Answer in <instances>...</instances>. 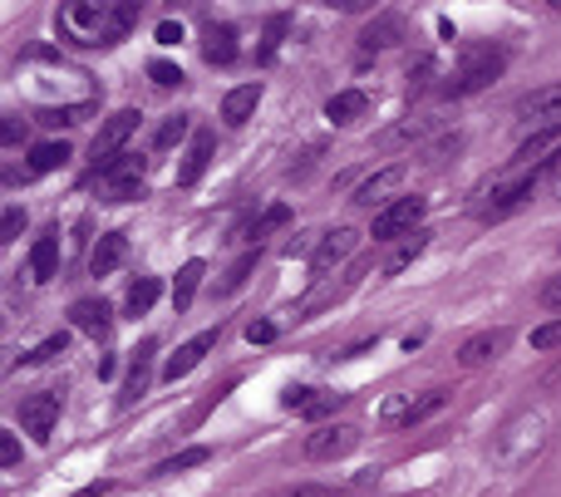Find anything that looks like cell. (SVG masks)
Listing matches in <instances>:
<instances>
[{
    "instance_id": "cell-44",
    "label": "cell",
    "mask_w": 561,
    "mask_h": 497,
    "mask_svg": "<svg viewBox=\"0 0 561 497\" xmlns=\"http://www.w3.org/2000/svg\"><path fill=\"white\" fill-rule=\"evenodd\" d=\"M276 497H345V493L320 488V483H300V488H286V493H276Z\"/></svg>"
},
{
    "instance_id": "cell-40",
    "label": "cell",
    "mask_w": 561,
    "mask_h": 497,
    "mask_svg": "<svg viewBox=\"0 0 561 497\" xmlns=\"http://www.w3.org/2000/svg\"><path fill=\"white\" fill-rule=\"evenodd\" d=\"M537 301H542V311H552L557 321H561V276H552V281L537 291Z\"/></svg>"
},
{
    "instance_id": "cell-46",
    "label": "cell",
    "mask_w": 561,
    "mask_h": 497,
    "mask_svg": "<svg viewBox=\"0 0 561 497\" xmlns=\"http://www.w3.org/2000/svg\"><path fill=\"white\" fill-rule=\"evenodd\" d=\"M178 39H183V25H178V20H163V25H158V45H178Z\"/></svg>"
},
{
    "instance_id": "cell-50",
    "label": "cell",
    "mask_w": 561,
    "mask_h": 497,
    "mask_svg": "<svg viewBox=\"0 0 561 497\" xmlns=\"http://www.w3.org/2000/svg\"><path fill=\"white\" fill-rule=\"evenodd\" d=\"M552 187H557V197H561V167H557V173H552Z\"/></svg>"
},
{
    "instance_id": "cell-16",
    "label": "cell",
    "mask_w": 561,
    "mask_h": 497,
    "mask_svg": "<svg viewBox=\"0 0 561 497\" xmlns=\"http://www.w3.org/2000/svg\"><path fill=\"white\" fill-rule=\"evenodd\" d=\"M69 315H75V331L89 335V340H104V335L114 331V305L94 301V296H89V301H75L69 305Z\"/></svg>"
},
{
    "instance_id": "cell-47",
    "label": "cell",
    "mask_w": 561,
    "mask_h": 497,
    "mask_svg": "<svg viewBox=\"0 0 561 497\" xmlns=\"http://www.w3.org/2000/svg\"><path fill=\"white\" fill-rule=\"evenodd\" d=\"M79 497H118L114 483H99V488H89V493H79Z\"/></svg>"
},
{
    "instance_id": "cell-23",
    "label": "cell",
    "mask_w": 561,
    "mask_h": 497,
    "mask_svg": "<svg viewBox=\"0 0 561 497\" xmlns=\"http://www.w3.org/2000/svg\"><path fill=\"white\" fill-rule=\"evenodd\" d=\"M59 276V236L45 232L35 246H30V281H49Z\"/></svg>"
},
{
    "instance_id": "cell-13",
    "label": "cell",
    "mask_w": 561,
    "mask_h": 497,
    "mask_svg": "<svg viewBox=\"0 0 561 497\" xmlns=\"http://www.w3.org/2000/svg\"><path fill=\"white\" fill-rule=\"evenodd\" d=\"M213 345H217V331H203V335H193V340H183V345H178V350L163 360V380L178 384L183 374H193L197 365H203V355L213 350Z\"/></svg>"
},
{
    "instance_id": "cell-32",
    "label": "cell",
    "mask_w": 561,
    "mask_h": 497,
    "mask_svg": "<svg viewBox=\"0 0 561 497\" xmlns=\"http://www.w3.org/2000/svg\"><path fill=\"white\" fill-rule=\"evenodd\" d=\"M286 222H290V207H286V203H272V207H266V212L252 222V236H256V242H262V236L280 232V227H286Z\"/></svg>"
},
{
    "instance_id": "cell-31",
    "label": "cell",
    "mask_w": 561,
    "mask_h": 497,
    "mask_svg": "<svg viewBox=\"0 0 561 497\" xmlns=\"http://www.w3.org/2000/svg\"><path fill=\"white\" fill-rule=\"evenodd\" d=\"M399 35H404V25H399V15H379L375 25L365 30V49H385V45H394Z\"/></svg>"
},
{
    "instance_id": "cell-11",
    "label": "cell",
    "mask_w": 561,
    "mask_h": 497,
    "mask_svg": "<svg viewBox=\"0 0 561 497\" xmlns=\"http://www.w3.org/2000/svg\"><path fill=\"white\" fill-rule=\"evenodd\" d=\"M59 394L55 390H39V394H30V400H20V424H25V434H35L39 443H49V434H55V424H59Z\"/></svg>"
},
{
    "instance_id": "cell-2",
    "label": "cell",
    "mask_w": 561,
    "mask_h": 497,
    "mask_svg": "<svg viewBox=\"0 0 561 497\" xmlns=\"http://www.w3.org/2000/svg\"><path fill=\"white\" fill-rule=\"evenodd\" d=\"M59 35L75 45H118L138 25V5H114V0H75L55 15Z\"/></svg>"
},
{
    "instance_id": "cell-7",
    "label": "cell",
    "mask_w": 561,
    "mask_h": 497,
    "mask_svg": "<svg viewBox=\"0 0 561 497\" xmlns=\"http://www.w3.org/2000/svg\"><path fill=\"white\" fill-rule=\"evenodd\" d=\"M424 197H399V203H389L385 212H375V227H369V236L375 242H399V236H414L424 232Z\"/></svg>"
},
{
    "instance_id": "cell-14",
    "label": "cell",
    "mask_w": 561,
    "mask_h": 497,
    "mask_svg": "<svg viewBox=\"0 0 561 497\" xmlns=\"http://www.w3.org/2000/svg\"><path fill=\"white\" fill-rule=\"evenodd\" d=\"M350 252H355V232H350V227L320 232V246H316V256H310V271H316V276H330Z\"/></svg>"
},
{
    "instance_id": "cell-25",
    "label": "cell",
    "mask_w": 561,
    "mask_h": 497,
    "mask_svg": "<svg viewBox=\"0 0 561 497\" xmlns=\"http://www.w3.org/2000/svg\"><path fill=\"white\" fill-rule=\"evenodd\" d=\"M365 108H369V94H359V89H345V94H335V99L325 104V118L345 128V124H355Z\"/></svg>"
},
{
    "instance_id": "cell-12",
    "label": "cell",
    "mask_w": 561,
    "mask_h": 497,
    "mask_svg": "<svg viewBox=\"0 0 561 497\" xmlns=\"http://www.w3.org/2000/svg\"><path fill=\"white\" fill-rule=\"evenodd\" d=\"M399 187H404V167H379V173H369L365 183L355 187V197H350V203H359V207H379V212H385L389 203H399Z\"/></svg>"
},
{
    "instance_id": "cell-17",
    "label": "cell",
    "mask_w": 561,
    "mask_h": 497,
    "mask_svg": "<svg viewBox=\"0 0 561 497\" xmlns=\"http://www.w3.org/2000/svg\"><path fill=\"white\" fill-rule=\"evenodd\" d=\"M503 345H507L503 325H497V331H483V335H473V340L458 345V365H463V370H478V365L497 360V355H503Z\"/></svg>"
},
{
    "instance_id": "cell-34",
    "label": "cell",
    "mask_w": 561,
    "mask_h": 497,
    "mask_svg": "<svg viewBox=\"0 0 561 497\" xmlns=\"http://www.w3.org/2000/svg\"><path fill=\"white\" fill-rule=\"evenodd\" d=\"M148 79H153L158 89H178L183 84V69H178L173 59H148Z\"/></svg>"
},
{
    "instance_id": "cell-6",
    "label": "cell",
    "mask_w": 561,
    "mask_h": 497,
    "mask_svg": "<svg viewBox=\"0 0 561 497\" xmlns=\"http://www.w3.org/2000/svg\"><path fill=\"white\" fill-rule=\"evenodd\" d=\"M138 108H118L114 118H104L99 124V134H94V143H89V163H94V173L99 167H108L114 158H124V143L138 134Z\"/></svg>"
},
{
    "instance_id": "cell-5",
    "label": "cell",
    "mask_w": 561,
    "mask_h": 497,
    "mask_svg": "<svg viewBox=\"0 0 561 497\" xmlns=\"http://www.w3.org/2000/svg\"><path fill=\"white\" fill-rule=\"evenodd\" d=\"M144 173H148V158L124 153V158H114L108 167H99L94 187H99L104 203H134V197H144Z\"/></svg>"
},
{
    "instance_id": "cell-29",
    "label": "cell",
    "mask_w": 561,
    "mask_h": 497,
    "mask_svg": "<svg viewBox=\"0 0 561 497\" xmlns=\"http://www.w3.org/2000/svg\"><path fill=\"white\" fill-rule=\"evenodd\" d=\"M203 276H207L203 262H187L183 271H178V281H173V305H178V311H187V305H193V296H197V286H203Z\"/></svg>"
},
{
    "instance_id": "cell-48",
    "label": "cell",
    "mask_w": 561,
    "mask_h": 497,
    "mask_svg": "<svg viewBox=\"0 0 561 497\" xmlns=\"http://www.w3.org/2000/svg\"><path fill=\"white\" fill-rule=\"evenodd\" d=\"M20 134H25V124H15V118H5V148H10V143H15V138H20Z\"/></svg>"
},
{
    "instance_id": "cell-27",
    "label": "cell",
    "mask_w": 561,
    "mask_h": 497,
    "mask_svg": "<svg viewBox=\"0 0 561 497\" xmlns=\"http://www.w3.org/2000/svg\"><path fill=\"white\" fill-rule=\"evenodd\" d=\"M158 296H163V286H158V276H138L134 286H128V301H124V311L128 315H148L158 305Z\"/></svg>"
},
{
    "instance_id": "cell-4",
    "label": "cell",
    "mask_w": 561,
    "mask_h": 497,
    "mask_svg": "<svg viewBox=\"0 0 561 497\" xmlns=\"http://www.w3.org/2000/svg\"><path fill=\"white\" fill-rule=\"evenodd\" d=\"M503 65H507V55L497 45H473V49H463V59H458V69H454V79L444 84V94H478V89H488L497 74H503Z\"/></svg>"
},
{
    "instance_id": "cell-28",
    "label": "cell",
    "mask_w": 561,
    "mask_h": 497,
    "mask_svg": "<svg viewBox=\"0 0 561 497\" xmlns=\"http://www.w3.org/2000/svg\"><path fill=\"white\" fill-rule=\"evenodd\" d=\"M414 394H389L385 404L375 409V419L385 424V429H399V424H414Z\"/></svg>"
},
{
    "instance_id": "cell-42",
    "label": "cell",
    "mask_w": 561,
    "mask_h": 497,
    "mask_svg": "<svg viewBox=\"0 0 561 497\" xmlns=\"http://www.w3.org/2000/svg\"><path fill=\"white\" fill-rule=\"evenodd\" d=\"M561 345V321L542 325V331H533V350H557Z\"/></svg>"
},
{
    "instance_id": "cell-35",
    "label": "cell",
    "mask_w": 561,
    "mask_h": 497,
    "mask_svg": "<svg viewBox=\"0 0 561 497\" xmlns=\"http://www.w3.org/2000/svg\"><path fill=\"white\" fill-rule=\"evenodd\" d=\"M213 453L207 449H183L178 459H168V463H158V473H183V469H197V463H207Z\"/></svg>"
},
{
    "instance_id": "cell-26",
    "label": "cell",
    "mask_w": 561,
    "mask_h": 497,
    "mask_svg": "<svg viewBox=\"0 0 561 497\" xmlns=\"http://www.w3.org/2000/svg\"><path fill=\"white\" fill-rule=\"evenodd\" d=\"M542 153H557V167H561V128H542V134H527L517 143V163H533Z\"/></svg>"
},
{
    "instance_id": "cell-24",
    "label": "cell",
    "mask_w": 561,
    "mask_h": 497,
    "mask_svg": "<svg viewBox=\"0 0 561 497\" xmlns=\"http://www.w3.org/2000/svg\"><path fill=\"white\" fill-rule=\"evenodd\" d=\"M65 158H69V143H35L30 148V158H25V177H45V173H55V167H65Z\"/></svg>"
},
{
    "instance_id": "cell-33",
    "label": "cell",
    "mask_w": 561,
    "mask_h": 497,
    "mask_svg": "<svg viewBox=\"0 0 561 497\" xmlns=\"http://www.w3.org/2000/svg\"><path fill=\"white\" fill-rule=\"evenodd\" d=\"M428 134H434V118H409V124H399L394 134L385 138V143H389V148H399V143H419V138H428Z\"/></svg>"
},
{
    "instance_id": "cell-3",
    "label": "cell",
    "mask_w": 561,
    "mask_h": 497,
    "mask_svg": "<svg viewBox=\"0 0 561 497\" xmlns=\"http://www.w3.org/2000/svg\"><path fill=\"white\" fill-rule=\"evenodd\" d=\"M547 443H552V409H523V414H513V419L497 429V439H493V463L503 473H523V469H533L537 459L547 453Z\"/></svg>"
},
{
    "instance_id": "cell-9",
    "label": "cell",
    "mask_w": 561,
    "mask_h": 497,
    "mask_svg": "<svg viewBox=\"0 0 561 497\" xmlns=\"http://www.w3.org/2000/svg\"><path fill=\"white\" fill-rule=\"evenodd\" d=\"M542 173H547V167H533V173H523V177H513V183L493 187V197H488V203L478 207V217H483V222H497V217L517 212V207H523L527 197L537 193V177H542Z\"/></svg>"
},
{
    "instance_id": "cell-1",
    "label": "cell",
    "mask_w": 561,
    "mask_h": 497,
    "mask_svg": "<svg viewBox=\"0 0 561 497\" xmlns=\"http://www.w3.org/2000/svg\"><path fill=\"white\" fill-rule=\"evenodd\" d=\"M20 79H25V94L35 104H45V114H69V108L94 104V94L84 84V69L65 65L59 55H45V49L20 65Z\"/></svg>"
},
{
    "instance_id": "cell-38",
    "label": "cell",
    "mask_w": 561,
    "mask_h": 497,
    "mask_svg": "<svg viewBox=\"0 0 561 497\" xmlns=\"http://www.w3.org/2000/svg\"><path fill=\"white\" fill-rule=\"evenodd\" d=\"M183 138H187V118L178 114V118H168V124L158 128V138H153V143H158V148H173V143H183Z\"/></svg>"
},
{
    "instance_id": "cell-8",
    "label": "cell",
    "mask_w": 561,
    "mask_h": 497,
    "mask_svg": "<svg viewBox=\"0 0 561 497\" xmlns=\"http://www.w3.org/2000/svg\"><path fill=\"white\" fill-rule=\"evenodd\" d=\"M355 449H359L355 424H320V429L306 439V459L310 463H335V459H345V453H355Z\"/></svg>"
},
{
    "instance_id": "cell-37",
    "label": "cell",
    "mask_w": 561,
    "mask_h": 497,
    "mask_svg": "<svg viewBox=\"0 0 561 497\" xmlns=\"http://www.w3.org/2000/svg\"><path fill=\"white\" fill-rule=\"evenodd\" d=\"M69 350V335H49V340H39L35 350H30V365H45V360H55V355H65Z\"/></svg>"
},
{
    "instance_id": "cell-19",
    "label": "cell",
    "mask_w": 561,
    "mask_h": 497,
    "mask_svg": "<svg viewBox=\"0 0 561 497\" xmlns=\"http://www.w3.org/2000/svg\"><path fill=\"white\" fill-rule=\"evenodd\" d=\"M124 256H128V232H104L94 242V252H89V271L108 276V271H118V266H124Z\"/></svg>"
},
{
    "instance_id": "cell-15",
    "label": "cell",
    "mask_w": 561,
    "mask_h": 497,
    "mask_svg": "<svg viewBox=\"0 0 561 497\" xmlns=\"http://www.w3.org/2000/svg\"><path fill=\"white\" fill-rule=\"evenodd\" d=\"M280 404H286L290 414H306V419H325V414H335L340 404H345V394H330V390H296V384H290V390L280 394Z\"/></svg>"
},
{
    "instance_id": "cell-20",
    "label": "cell",
    "mask_w": 561,
    "mask_h": 497,
    "mask_svg": "<svg viewBox=\"0 0 561 497\" xmlns=\"http://www.w3.org/2000/svg\"><path fill=\"white\" fill-rule=\"evenodd\" d=\"M213 148H217V138L207 134V128H197V134H193V143H187L183 167H178V183H183V187H193L197 177L207 173V163H213Z\"/></svg>"
},
{
    "instance_id": "cell-49",
    "label": "cell",
    "mask_w": 561,
    "mask_h": 497,
    "mask_svg": "<svg viewBox=\"0 0 561 497\" xmlns=\"http://www.w3.org/2000/svg\"><path fill=\"white\" fill-rule=\"evenodd\" d=\"M114 370H118V360H114V355H104V360H99V380H108Z\"/></svg>"
},
{
    "instance_id": "cell-43",
    "label": "cell",
    "mask_w": 561,
    "mask_h": 497,
    "mask_svg": "<svg viewBox=\"0 0 561 497\" xmlns=\"http://www.w3.org/2000/svg\"><path fill=\"white\" fill-rule=\"evenodd\" d=\"M247 340H252V345H272L276 340V321H252V325H247Z\"/></svg>"
},
{
    "instance_id": "cell-36",
    "label": "cell",
    "mask_w": 561,
    "mask_h": 497,
    "mask_svg": "<svg viewBox=\"0 0 561 497\" xmlns=\"http://www.w3.org/2000/svg\"><path fill=\"white\" fill-rule=\"evenodd\" d=\"M256 256H262V252H247V256H237V262H232V271H227V281H222V291H237V286H242L247 276L256 271Z\"/></svg>"
},
{
    "instance_id": "cell-18",
    "label": "cell",
    "mask_w": 561,
    "mask_h": 497,
    "mask_svg": "<svg viewBox=\"0 0 561 497\" xmlns=\"http://www.w3.org/2000/svg\"><path fill=\"white\" fill-rule=\"evenodd\" d=\"M153 355H158L153 340H144L134 350V365H128V380H124V404H138L148 394V380H153Z\"/></svg>"
},
{
    "instance_id": "cell-22",
    "label": "cell",
    "mask_w": 561,
    "mask_h": 497,
    "mask_svg": "<svg viewBox=\"0 0 561 497\" xmlns=\"http://www.w3.org/2000/svg\"><path fill=\"white\" fill-rule=\"evenodd\" d=\"M203 59H207V65H232V59H237V25H227V20L217 25V20H213V25H207V35H203Z\"/></svg>"
},
{
    "instance_id": "cell-41",
    "label": "cell",
    "mask_w": 561,
    "mask_h": 497,
    "mask_svg": "<svg viewBox=\"0 0 561 497\" xmlns=\"http://www.w3.org/2000/svg\"><path fill=\"white\" fill-rule=\"evenodd\" d=\"M286 25H290L286 15H272V25H266V45H262V59H272V55H276V45H280V35H286Z\"/></svg>"
},
{
    "instance_id": "cell-39",
    "label": "cell",
    "mask_w": 561,
    "mask_h": 497,
    "mask_svg": "<svg viewBox=\"0 0 561 497\" xmlns=\"http://www.w3.org/2000/svg\"><path fill=\"white\" fill-rule=\"evenodd\" d=\"M0 242H15L20 232H25V207H5V222H0Z\"/></svg>"
},
{
    "instance_id": "cell-45",
    "label": "cell",
    "mask_w": 561,
    "mask_h": 497,
    "mask_svg": "<svg viewBox=\"0 0 561 497\" xmlns=\"http://www.w3.org/2000/svg\"><path fill=\"white\" fill-rule=\"evenodd\" d=\"M0 463H5V469H20V443H15V434H0Z\"/></svg>"
},
{
    "instance_id": "cell-30",
    "label": "cell",
    "mask_w": 561,
    "mask_h": 497,
    "mask_svg": "<svg viewBox=\"0 0 561 497\" xmlns=\"http://www.w3.org/2000/svg\"><path fill=\"white\" fill-rule=\"evenodd\" d=\"M424 246H428V232H414V236H409V242L399 246V252L385 262V276H399V271H404V266H414L419 256H424Z\"/></svg>"
},
{
    "instance_id": "cell-10",
    "label": "cell",
    "mask_w": 561,
    "mask_h": 497,
    "mask_svg": "<svg viewBox=\"0 0 561 497\" xmlns=\"http://www.w3.org/2000/svg\"><path fill=\"white\" fill-rule=\"evenodd\" d=\"M517 118L533 124V134H542V128H561V84H547V89L523 94L517 99Z\"/></svg>"
},
{
    "instance_id": "cell-21",
    "label": "cell",
    "mask_w": 561,
    "mask_h": 497,
    "mask_svg": "<svg viewBox=\"0 0 561 497\" xmlns=\"http://www.w3.org/2000/svg\"><path fill=\"white\" fill-rule=\"evenodd\" d=\"M256 104H262V84H256V79H252V84H237V89H227V94H222V118L232 128H242L247 118L256 114Z\"/></svg>"
}]
</instances>
